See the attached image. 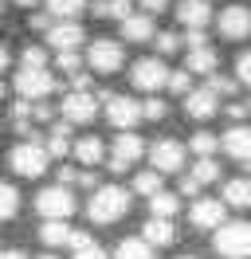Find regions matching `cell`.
Returning <instances> with one entry per match:
<instances>
[{
  "label": "cell",
  "instance_id": "6da1fadb",
  "mask_svg": "<svg viewBox=\"0 0 251 259\" xmlns=\"http://www.w3.org/2000/svg\"><path fill=\"white\" fill-rule=\"evenodd\" d=\"M130 212V193L118 189V185H98L91 193V204H87V216L91 224H114Z\"/></svg>",
  "mask_w": 251,
  "mask_h": 259
},
{
  "label": "cell",
  "instance_id": "7a4b0ae2",
  "mask_svg": "<svg viewBox=\"0 0 251 259\" xmlns=\"http://www.w3.org/2000/svg\"><path fill=\"white\" fill-rule=\"evenodd\" d=\"M212 247L224 259H251V224L247 220H224L212 236Z\"/></svg>",
  "mask_w": 251,
  "mask_h": 259
},
{
  "label": "cell",
  "instance_id": "3957f363",
  "mask_svg": "<svg viewBox=\"0 0 251 259\" xmlns=\"http://www.w3.org/2000/svg\"><path fill=\"white\" fill-rule=\"evenodd\" d=\"M47 161H51V153H47V142H39V138H28V142H20L8 153V165H12L20 177H44Z\"/></svg>",
  "mask_w": 251,
  "mask_h": 259
},
{
  "label": "cell",
  "instance_id": "277c9868",
  "mask_svg": "<svg viewBox=\"0 0 251 259\" xmlns=\"http://www.w3.org/2000/svg\"><path fill=\"white\" fill-rule=\"evenodd\" d=\"M35 212L44 220H71L78 212V200L71 193V185H47L44 193L35 196Z\"/></svg>",
  "mask_w": 251,
  "mask_h": 259
},
{
  "label": "cell",
  "instance_id": "5b68a950",
  "mask_svg": "<svg viewBox=\"0 0 251 259\" xmlns=\"http://www.w3.org/2000/svg\"><path fill=\"white\" fill-rule=\"evenodd\" d=\"M130 82L145 91V95H157L161 87H169V67H165V55H145L130 67Z\"/></svg>",
  "mask_w": 251,
  "mask_h": 259
},
{
  "label": "cell",
  "instance_id": "8992f818",
  "mask_svg": "<svg viewBox=\"0 0 251 259\" xmlns=\"http://www.w3.org/2000/svg\"><path fill=\"white\" fill-rule=\"evenodd\" d=\"M51 91H55V75H51L47 67H20V71H16V95L20 98L44 102Z\"/></svg>",
  "mask_w": 251,
  "mask_h": 259
},
{
  "label": "cell",
  "instance_id": "52a82bcc",
  "mask_svg": "<svg viewBox=\"0 0 251 259\" xmlns=\"http://www.w3.org/2000/svg\"><path fill=\"white\" fill-rule=\"evenodd\" d=\"M145 157V142H141L134 130H118V138H114V149H110V157H106V165H110V173H126L134 161H141Z\"/></svg>",
  "mask_w": 251,
  "mask_h": 259
},
{
  "label": "cell",
  "instance_id": "ba28073f",
  "mask_svg": "<svg viewBox=\"0 0 251 259\" xmlns=\"http://www.w3.org/2000/svg\"><path fill=\"white\" fill-rule=\"evenodd\" d=\"M122 63H126V51L118 39H94L87 48V67L94 75H114V71H122Z\"/></svg>",
  "mask_w": 251,
  "mask_h": 259
},
{
  "label": "cell",
  "instance_id": "9c48e42d",
  "mask_svg": "<svg viewBox=\"0 0 251 259\" xmlns=\"http://www.w3.org/2000/svg\"><path fill=\"white\" fill-rule=\"evenodd\" d=\"M145 118V106H141L138 98H130V95H110L106 98V122L114 130H134Z\"/></svg>",
  "mask_w": 251,
  "mask_h": 259
},
{
  "label": "cell",
  "instance_id": "30bf717a",
  "mask_svg": "<svg viewBox=\"0 0 251 259\" xmlns=\"http://www.w3.org/2000/svg\"><path fill=\"white\" fill-rule=\"evenodd\" d=\"M185 157H188V149L181 146L177 138H161V142L149 146V165L161 169V173H181V169H185Z\"/></svg>",
  "mask_w": 251,
  "mask_h": 259
},
{
  "label": "cell",
  "instance_id": "8fae6325",
  "mask_svg": "<svg viewBox=\"0 0 251 259\" xmlns=\"http://www.w3.org/2000/svg\"><path fill=\"white\" fill-rule=\"evenodd\" d=\"M59 114L67 122H75V126L94 122V114H98V95H91V91H71V95H63Z\"/></svg>",
  "mask_w": 251,
  "mask_h": 259
},
{
  "label": "cell",
  "instance_id": "7c38bea8",
  "mask_svg": "<svg viewBox=\"0 0 251 259\" xmlns=\"http://www.w3.org/2000/svg\"><path fill=\"white\" fill-rule=\"evenodd\" d=\"M216 32L224 35V39H251V8L228 4L216 16Z\"/></svg>",
  "mask_w": 251,
  "mask_h": 259
},
{
  "label": "cell",
  "instance_id": "4fadbf2b",
  "mask_svg": "<svg viewBox=\"0 0 251 259\" xmlns=\"http://www.w3.org/2000/svg\"><path fill=\"white\" fill-rule=\"evenodd\" d=\"M44 35H47V44H51V51H78L87 44V32H82L78 20H55Z\"/></svg>",
  "mask_w": 251,
  "mask_h": 259
},
{
  "label": "cell",
  "instance_id": "5bb4252c",
  "mask_svg": "<svg viewBox=\"0 0 251 259\" xmlns=\"http://www.w3.org/2000/svg\"><path fill=\"white\" fill-rule=\"evenodd\" d=\"M224 196H196V204H192V212H188V224L200 228V232H216L220 224H224Z\"/></svg>",
  "mask_w": 251,
  "mask_h": 259
},
{
  "label": "cell",
  "instance_id": "9a60e30c",
  "mask_svg": "<svg viewBox=\"0 0 251 259\" xmlns=\"http://www.w3.org/2000/svg\"><path fill=\"white\" fill-rule=\"evenodd\" d=\"M185 114L192 122H208L212 114H220V95L212 87H200V91H188L185 95Z\"/></svg>",
  "mask_w": 251,
  "mask_h": 259
},
{
  "label": "cell",
  "instance_id": "2e32d148",
  "mask_svg": "<svg viewBox=\"0 0 251 259\" xmlns=\"http://www.w3.org/2000/svg\"><path fill=\"white\" fill-rule=\"evenodd\" d=\"M122 28V39L126 44H149L157 35V24H153V12H130L126 20H118Z\"/></svg>",
  "mask_w": 251,
  "mask_h": 259
},
{
  "label": "cell",
  "instance_id": "e0dca14e",
  "mask_svg": "<svg viewBox=\"0 0 251 259\" xmlns=\"http://www.w3.org/2000/svg\"><path fill=\"white\" fill-rule=\"evenodd\" d=\"M177 20L181 28H208L212 24V0H181L177 4Z\"/></svg>",
  "mask_w": 251,
  "mask_h": 259
},
{
  "label": "cell",
  "instance_id": "ac0fdd59",
  "mask_svg": "<svg viewBox=\"0 0 251 259\" xmlns=\"http://www.w3.org/2000/svg\"><path fill=\"white\" fill-rule=\"evenodd\" d=\"M224 153L232 157V161H251V126H243V122H235L228 134H224Z\"/></svg>",
  "mask_w": 251,
  "mask_h": 259
},
{
  "label": "cell",
  "instance_id": "d6986e66",
  "mask_svg": "<svg viewBox=\"0 0 251 259\" xmlns=\"http://www.w3.org/2000/svg\"><path fill=\"white\" fill-rule=\"evenodd\" d=\"M141 232H145V240L153 243V247H169V243H177V228H173L169 216H149V220L141 224Z\"/></svg>",
  "mask_w": 251,
  "mask_h": 259
},
{
  "label": "cell",
  "instance_id": "ffe728a7",
  "mask_svg": "<svg viewBox=\"0 0 251 259\" xmlns=\"http://www.w3.org/2000/svg\"><path fill=\"white\" fill-rule=\"evenodd\" d=\"M185 67L192 71V75H216L220 55L208 48V44H204V48H188V51H185Z\"/></svg>",
  "mask_w": 251,
  "mask_h": 259
},
{
  "label": "cell",
  "instance_id": "44dd1931",
  "mask_svg": "<svg viewBox=\"0 0 251 259\" xmlns=\"http://www.w3.org/2000/svg\"><path fill=\"white\" fill-rule=\"evenodd\" d=\"M102 157H106V149H102V142H98L94 134H87V138H78V142H75V161L82 165V169L102 165Z\"/></svg>",
  "mask_w": 251,
  "mask_h": 259
},
{
  "label": "cell",
  "instance_id": "7402d4cb",
  "mask_svg": "<svg viewBox=\"0 0 251 259\" xmlns=\"http://www.w3.org/2000/svg\"><path fill=\"white\" fill-rule=\"evenodd\" d=\"M71 126H75V122H67V118L51 126V134H47V153H51V157H67V153L75 149L71 146Z\"/></svg>",
  "mask_w": 251,
  "mask_h": 259
},
{
  "label": "cell",
  "instance_id": "603a6c76",
  "mask_svg": "<svg viewBox=\"0 0 251 259\" xmlns=\"http://www.w3.org/2000/svg\"><path fill=\"white\" fill-rule=\"evenodd\" d=\"M71 236H75V228L67 220H44V228H39V240L47 247H63V243H71Z\"/></svg>",
  "mask_w": 251,
  "mask_h": 259
},
{
  "label": "cell",
  "instance_id": "cb8c5ba5",
  "mask_svg": "<svg viewBox=\"0 0 251 259\" xmlns=\"http://www.w3.org/2000/svg\"><path fill=\"white\" fill-rule=\"evenodd\" d=\"M224 200L232 204V208H251V181L247 177H235L224 185Z\"/></svg>",
  "mask_w": 251,
  "mask_h": 259
},
{
  "label": "cell",
  "instance_id": "d4e9b609",
  "mask_svg": "<svg viewBox=\"0 0 251 259\" xmlns=\"http://www.w3.org/2000/svg\"><path fill=\"white\" fill-rule=\"evenodd\" d=\"M114 259H153V243L145 240V236H141V240L130 236V240H122L114 247Z\"/></svg>",
  "mask_w": 251,
  "mask_h": 259
},
{
  "label": "cell",
  "instance_id": "484cf974",
  "mask_svg": "<svg viewBox=\"0 0 251 259\" xmlns=\"http://www.w3.org/2000/svg\"><path fill=\"white\" fill-rule=\"evenodd\" d=\"M44 4L55 20H78L87 12V0H44Z\"/></svg>",
  "mask_w": 251,
  "mask_h": 259
},
{
  "label": "cell",
  "instance_id": "4316f807",
  "mask_svg": "<svg viewBox=\"0 0 251 259\" xmlns=\"http://www.w3.org/2000/svg\"><path fill=\"white\" fill-rule=\"evenodd\" d=\"M177 208H181V196L177 193H165V189H161V193H153L149 196V216H177Z\"/></svg>",
  "mask_w": 251,
  "mask_h": 259
},
{
  "label": "cell",
  "instance_id": "83f0119b",
  "mask_svg": "<svg viewBox=\"0 0 251 259\" xmlns=\"http://www.w3.org/2000/svg\"><path fill=\"white\" fill-rule=\"evenodd\" d=\"M134 12L130 0H94V16L98 20H126Z\"/></svg>",
  "mask_w": 251,
  "mask_h": 259
},
{
  "label": "cell",
  "instance_id": "f1b7e54d",
  "mask_svg": "<svg viewBox=\"0 0 251 259\" xmlns=\"http://www.w3.org/2000/svg\"><path fill=\"white\" fill-rule=\"evenodd\" d=\"M220 146H224V138L208 134V130H200V134H192V138H188V149H192L196 157H212V153H216Z\"/></svg>",
  "mask_w": 251,
  "mask_h": 259
},
{
  "label": "cell",
  "instance_id": "f546056e",
  "mask_svg": "<svg viewBox=\"0 0 251 259\" xmlns=\"http://www.w3.org/2000/svg\"><path fill=\"white\" fill-rule=\"evenodd\" d=\"M161 169H141L138 177H134V193H141V196H153V193H161Z\"/></svg>",
  "mask_w": 251,
  "mask_h": 259
},
{
  "label": "cell",
  "instance_id": "4dcf8cb0",
  "mask_svg": "<svg viewBox=\"0 0 251 259\" xmlns=\"http://www.w3.org/2000/svg\"><path fill=\"white\" fill-rule=\"evenodd\" d=\"M16 212H20V193H16V185L0 181V220H12Z\"/></svg>",
  "mask_w": 251,
  "mask_h": 259
},
{
  "label": "cell",
  "instance_id": "1f68e13d",
  "mask_svg": "<svg viewBox=\"0 0 251 259\" xmlns=\"http://www.w3.org/2000/svg\"><path fill=\"white\" fill-rule=\"evenodd\" d=\"M153 48H157V55H177V51L185 48V35H177V32H157V35H153Z\"/></svg>",
  "mask_w": 251,
  "mask_h": 259
},
{
  "label": "cell",
  "instance_id": "d6a6232c",
  "mask_svg": "<svg viewBox=\"0 0 251 259\" xmlns=\"http://www.w3.org/2000/svg\"><path fill=\"white\" fill-rule=\"evenodd\" d=\"M82 63H87V55H78V51H55V67L63 75H78Z\"/></svg>",
  "mask_w": 251,
  "mask_h": 259
},
{
  "label": "cell",
  "instance_id": "836d02e7",
  "mask_svg": "<svg viewBox=\"0 0 251 259\" xmlns=\"http://www.w3.org/2000/svg\"><path fill=\"white\" fill-rule=\"evenodd\" d=\"M192 177L196 181H216L220 177V165H216V157H196V165H192Z\"/></svg>",
  "mask_w": 251,
  "mask_h": 259
},
{
  "label": "cell",
  "instance_id": "e575fe53",
  "mask_svg": "<svg viewBox=\"0 0 251 259\" xmlns=\"http://www.w3.org/2000/svg\"><path fill=\"white\" fill-rule=\"evenodd\" d=\"M169 91H173V95H181V98L192 91V71H188V67H185V71H169Z\"/></svg>",
  "mask_w": 251,
  "mask_h": 259
},
{
  "label": "cell",
  "instance_id": "d590c367",
  "mask_svg": "<svg viewBox=\"0 0 251 259\" xmlns=\"http://www.w3.org/2000/svg\"><path fill=\"white\" fill-rule=\"evenodd\" d=\"M20 67H47V51L35 48V44H28V48L20 51Z\"/></svg>",
  "mask_w": 251,
  "mask_h": 259
},
{
  "label": "cell",
  "instance_id": "8d00e7d4",
  "mask_svg": "<svg viewBox=\"0 0 251 259\" xmlns=\"http://www.w3.org/2000/svg\"><path fill=\"white\" fill-rule=\"evenodd\" d=\"M208 87H212L216 95H228V98H232L235 91H239V79H228V75H208Z\"/></svg>",
  "mask_w": 251,
  "mask_h": 259
},
{
  "label": "cell",
  "instance_id": "74e56055",
  "mask_svg": "<svg viewBox=\"0 0 251 259\" xmlns=\"http://www.w3.org/2000/svg\"><path fill=\"white\" fill-rule=\"evenodd\" d=\"M141 106H145V118H149V122H161V118L169 114V106H165V102H161L157 95H153V98H145Z\"/></svg>",
  "mask_w": 251,
  "mask_h": 259
},
{
  "label": "cell",
  "instance_id": "f35d334b",
  "mask_svg": "<svg viewBox=\"0 0 251 259\" xmlns=\"http://www.w3.org/2000/svg\"><path fill=\"white\" fill-rule=\"evenodd\" d=\"M235 79L243 82V87H251V51H243V55L235 59Z\"/></svg>",
  "mask_w": 251,
  "mask_h": 259
},
{
  "label": "cell",
  "instance_id": "ab89813d",
  "mask_svg": "<svg viewBox=\"0 0 251 259\" xmlns=\"http://www.w3.org/2000/svg\"><path fill=\"white\" fill-rule=\"evenodd\" d=\"M51 24H55L51 12H31V16H28V28H31V32H47Z\"/></svg>",
  "mask_w": 251,
  "mask_h": 259
},
{
  "label": "cell",
  "instance_id": "60d3db41",
  "mask_svg": "<svg viewBox=\"0 0 251 259\" xmlns=\"http://www.w3.org/2000/svg\"><path fill=\"white\" fill-rule=\"evenodd\" d=\"M75 259H110V255L91 240V243H82V247H75Z\"/></svg>",
  "mask_w": 251,
  "mask_h": 259
},
{
  "label": "cell",
  "instance_id": "b9f144b4",
  "mask_svg": "<svg viewBox=\"0 0 251 259\" xmlns=\"http://www.w3.org/2000/svg\"><path fill=\"white\" fill-rule=\"evenodd\" d=\"M200 185H204V181H196L192 173L181 177V196H200Z\"/></svg>",
  "mask_w": 251,
  "mask_h": 259
},
{
  "label": "cell",
  "instance_id": "7bdbcfd3",
  "mask_svg": "<svg viewBox=\"0 0 251 259\" xmlns=\"http://www.w3.org/2000/svg\"><path fill=\"white\" fill-rule=\"evenodd\" d=\"M78 173H82V169H75V165H59V185H75Z\"/></svg>",
  "mask_w": 251,
  "mask_h": 259
},
{
  "label": "cell",
  "instance_id": "ee69618b",
  "mask_svg": "<svg viewBox=\"0 0 251 259\" xmlns=\"http://www.w3.org/2000/svg\"><path fill=\"white\" fill-rule=\"evenodd\" d=\"M224 114H228L232 122H243V118H247V114H251V106H239V102H232V106H228V110H224Z\"/></svg>",
  "mask_w": 251,
  "mask_h": 259
},
{
  "label": "cell",
  "instance_id": "f6af8a7d",
  "mask_svg": "<svg viewBox=\"0 0 251 259\" xmlns=\"http://www.w3.org/2000/svg\"><path fill=\"white\" fill-rule=\"evenodd\" d=\"M31 118H35V122H51V118H55V110H51L47 102H35V114H31Z\"/></svg>",
  "mask_w": 251,
  "mask_h": 259
},
{
  "label": "cell",
  "instance_id": "bcb514c9",
  "mask_svg": "<svg viewBox=\"0 0 251 259\" xmlns=\"http://www.w3.org/2000/svg\"><path fill=\"white\" fill-rule=\"evenodd\" d=\"M165 8H169V0H141V12H165Z\"/></svg>",
  "mask_w": 251,
  "mask_h": 259
},
{
  "label": "cell",
  "instance_id": "7dc6e473",
  "mask_svg": "<svg viewBox=\"0 0 251 259\" xmlns=\"http://www.w3.org/2000/svg\"><path fill=\"white\" fill-rule=\"evenodd\" d=\"M71 91H91V75H82V71L71 75Z\"/></svg>",
  "mask_w": 251,
  "mask_h": 259
},
{
  "label": "cell",
  "instance_id": "c3c4849f",
  "mask_svg": "<svg viewBox=\"0 0 251 259\" xmlns=\"http://www.w3.org/2000/svg\"><path fill=\"white\" fill-rule=\"evenodd\" d=\"M78 185H87V189H98V177H94L91 169H82V173H78Z\"/></svg>",
  "mask_w": 251,
  "mask_h": 259
},
{
  "label": "cell",
  "instance_id": "681fc988",
  "mask_svg": "<svg viewBox=\"0 0 251 259\" xmlns=\"http://www.w3.org/2000/svg\"><path fill=\"white\" fill-rule=\"evenodd\" d=\"M82 243H91V236H87V232H75V236H71V243H67V247L75 251V247H82Z\"/></svg>",
  "mask_w": 251,
  "mask_h": 259
},
{
  "label": "cell",
  "instance_id": "f907efd6",
  "mask_svg": "<svg viewBox=\"0 0 251 259\" xmlns=\"http://www.w3.org/2000/svg\"><path fill=\"white\" fill-rule=\"evenodd\" d=\"M12 63V55H8V48H4V44H0V71H4V67Z\"/></svg>",
  "mask_w": 251,
  "mask_h": 259
},
{
  "label": "cell",
  "instance_id": "816d5d0a",
  "mask_svg": "<svg viewBox=\"0 0 251 259\" xmlns=\"http://www.w3.org/2000/svg\"><path fill=\"white\" fill-rule=\"evenodd\" d=\"M0 259H28V255H24V251H16V247H12V251H0Z\"/></svg>",
  "mask_w": 251,
  "mask_h": 259
},
{
  "label": "cell",
  "instance_id": "f5cc1de1",
  "mask_svg": "<svg viewBox=\"0 0 251 259\" xmlns=\"http://www.w3.org/2000/svg\"><path fill=\"white\" fill-rule=\"evenodd\" d=\"M12 4H20V8H35L39 0H12Z\"/></svg>",
  "mask_w": 251,
  "mask_h": 259
},
{
  "label": "cell",
  "instance_id": "db71d44e",
  "mask_svg": "<svg viewBox=\"0 0 251 259\" xmlns=\"http://www.w3.org/2000/svg\"><path fill=\"white\" fill-rule=\"evenodd\" d=\"M4 95H8V87H4V79H0V98H4Z\"/></svg>",
  "mask_w": 251,
  "mask_h": 259
},
{
  "label": "cell",
  "instance_id": "11a10c76",
  "mask_svg": "<svg viewBox=\"0 0 251 259\" xmlns=\"http://www.w3.org/2000/svg\"><path fill=\"white\" fill-rule=\"evenodd\" d=\"M177 259H200V255H177Z\"/></svg>",
  "mask_w": 251,
  "mask_h": 259
},
{
  "label": "cell",
  "instance_id": "9f6ffc18",
  "mask_svg": "<svg viewBox=\"0 0 251 259\" xmlns=\"http://www.w3.org/2000/svg\"><path fill=\"white\" fill-rule=\"evenodd\" d=\"M39 259H59V255H39Z\"/></svg>",
  "mask_w": 251,
  "mask_h": 259
},
{
  "label": "cell",
  "instance_id": "6f0895ef",
  "mask_svg": "<svg viewBox=\"0 0 251 259\" xmlns=\"http://www.w3.org/2000/svg\"><path fill=\"white\" fill-rule=\"evenodd\" d=\"M0 12H4V4H0Z\"/></svg>",
  "mask_w": 251,
  "mask_h": 259
},
{
  "label": "cell",
  "instance_id": "680465c9",
  "mask_svg": "<svg viewBox=\"0 0 251 259\" xmlns=\"http://www.w3.org/2000/svg\"><path fill=\"white\" fill-rule=\"evenodd\" d=\"M247 106H251V102H247Z\"/></svg>",
  "mask_w": 251,
  "mask_h": 259
}]
</instances>
